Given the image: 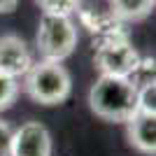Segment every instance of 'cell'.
<instances>
[{
  "label": "cell",
  "instance_id": "1",
  "mask_svg": "<svg viewBox=\"0 0 156 156\" xmlns=\"http://www.w3.org/2000/svg\"><path fill=\"white\" fill-rule=\"evenodd\" d=\"M89 105L107 121H128L137 112V86L128 77L100 75L89 91Z\"/></svg>",
  "mask_w": 156,
  "mask_h": 156
},
{
  "label": "cell",
  "instance_id": "2",
  "mask_svg": "<svg viewBox=\"0 0 156 156\" xmlns=\"http://www.w3.org/2000/svg\"><path fill=\"white\" fill-rule=\"evenodd\" d=\"M26 93L40 105H58L70 96V75L61 63L40 61L33 63L30 70L23 75Z\"/></svg>",
  "mask_w": 156,
  "mask_h": 156
},
{
  "label": "cell",
  "instance_id": "3",
  "mask_svg": "<svg viewBox=\"0 0 156 156\" xmlns=\"http://www.w3.org/2000/svg\"><path fill=\"white\" fill-rule=\"evenodd\" d=\"M77 47V28L70 16H56V14H42L37 28V51L42 61L61 63L68 58Z\"/></svg>",
  "mask_w": 156,
  "mask_h": 156
},
{
  "label": "cell",
  "instance_id": "4",
  "mask_svg": "<svg viewBox=\"0 0 156 156\" xmlns=\"http://www.w3.org/2000/svg\"><path fill=\"white\" fill-rule=\"evenodd\" d=\"M93 63L100 70V75H110V77H130L133 70L140 63V54L130 47L128 40L121 42H105L96 44L93 54Z\"/></svg>",
  "mask_w": 156,
  "mask_h": 156
},
{
  "label": "cell",
  "instance_id": "5",
  "mask_svg": "<svg viewBox=\"0 0 156 156\" xmlns=\"http://www.w3.org/2000/svg\"><path fill=\"white\" fill-rule=\"evenodd\" d=\"M9 156H51V135L40 121H28L12 135Z\"/></svg>",
  "mask_w": 156,
  "mask_h": 156
},
{
  "label": "cell",
  "instance_id": "6",
  "mask_svg": "<svg viewBox=\"0 0 156 156\" xmlns=\"http://www.w3.org/2000/svg\"><path fill=\"white\" fill-rule=\"evenodd\" d=\"M33 65L30 51L26 42L16 35H2L0 37V72L12 79L23 77Z\"/></svg>",
  "mask_w": 156,
  "mask_h": 156
},
{
  "label": "cell",
  "instance_id": "7",
  "mask_svg": "<svg viewBox=\"0 0 156 156\" xmlns=\"http://www.w3.org/2000/svg\"><path fill=\"white\" fill-rule=\"evenodd\" d=\"M126 124H128V140H130V144L137 147L142 154H151L154 156V151H156V114L135 112Z\"/></svg>",
  "mask_w": 156,
  "mask_h": 156
},
{
  "label": "cell",
  "instance_id": "8",
  "mask_svg": "<svg viewBox=\"0 0 156 156\" xmlns=\"http://www.w3.org/2000/svg\"><path fill=\"white\" fill-rule=\"evenodd\" d=\"M154 2L156 0H107L110 9L114 12L117 19L126 21H140L144 19L147 14L154 9Z\"/></svg>",
  "mask_w": 156,
  "mask_h": 156
},
{
  "label": "cell",
  "instance_id": "9",
  "mask_svg": "<svg viewBox=\"0 0 156 156\" xmlns=\"http://www.w3.org/2000/svg\"><path fill=\"white\" fill-rule=\"evenodd\" d=\"M42 14H56V16H70L77 9L79 0H35Z\"/></svg>",
  "mask_w": 156,
  "mask_h": 156
},
{
  "label": "cell",
  "instance_id": "10",
  "mask_svg": "<svg viewBox=\"0 0 156 156\" xmlns=\"http://www.w3.org/2000/svg\"><path fill=\"white\" fill-rule=\"evenodd\" d=\"M154 70H156V63L154 58H140V63H137V68L133 70V75H130V82L140 89V86H147V84H154Z\"/></svg>",
  "mask_w": 156,
  "mask_h": 156
},
{
  "label": "cell",
  "instance_id": "11",
  "mask_svg": "<svg viewBox=\"0 0 156 156\" xmlns=\"http://www.w3.org/2000/svg\"><path fill=\"white\" fill-rule=\"evenodd\" d=\"M19 96V82L0 72V110H7Z\"/></svg>",
  "mask_w": 156,
  "mask_h": 156
},
{
  "label": "cell",
  "instance_id": "12",
  "mask_svg": "<svg viewBox=\"0 0 156 156\" xmlns=\"http://www.w3.org/2000/svg\"><path fill=\"white\" fill-rule=\"evenodd\" d=\"M156 84H147L137 89V112H147V114H156Z\"/></svg>",
  "mask_w": 156,
  "mask_h": 156
},
{
  "label": "cell",
  "instance_id": "13",
  "mask_svg": "<svg viewBox=\"0 0 156 156\" xmlns=\"http://www.w3.org/2000/svg\"><path fill=\"white\" fill-rule=\"evenodd\" d=\"M12 135H14V130L9 128V124L0 119V156H9V149H12Z\"/></svg>",
  "mask_w": 156,
  "mask_h": 156
},
{
  "label": "cell",
  "instance_id": "14",
  "mask_svg": "<svg viewBox=\"0 0 156 156\" xmlns=\"http://www.w3.org/2000/svg\"><path fill=\"white\" fill-rule=\"evenodd\" d=\"M16 5H19V0H0V14H7L12 9H16Z\"/></svg>",
  "mask_w": 156,
  "mask_h": 156
}]
</instances>
